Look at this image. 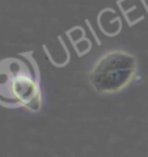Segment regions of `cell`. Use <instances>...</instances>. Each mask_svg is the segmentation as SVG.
<instances>
[{
    "label": "cell",
    "instance_id": "cell-1",
    "mask_svg": "<svg viewBox=\"0 0 148 157\" xmlns=\"http://www.w3.org/2000/svg\"><path fill=\"white\" fill-rule=\"evenodd\" d=\"M0 103L25 105L33 110L39 109L41 91L30 63L21 57L0 60Z\"/></svg>",
    "mask_w": 148,
    "mask_h": 157
},
{
    "label": "cell",
    "instance_id": "cell-2",
    "mask_svg": "<svg viewBox=\"0 0 148 157\" xmlns=\"http://www.w3.org/2000/svg\"><path fill=\"white\" fill-rule=\"evenodd\" d=\"M136 71V59L122 51L104 55L90 73V83L100 94L122 90L130 83Z\"/></svg>",
    "mask_w": 148,
    "mask_h": 157
}]
</instances>
